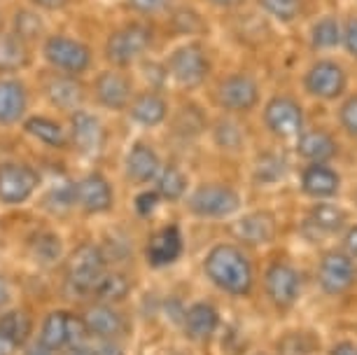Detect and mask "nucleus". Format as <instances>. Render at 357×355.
<instances>
[{
	"label": "nucleus",
	"instance_id": "22",
	"mask_svg": "<svg viewBox=\"0 0 357 355\" xmlns=\"http://www.w3.org/2000/svg\"><path fill=\"white\" fill-rule=\"evenodd\" d=\"M339 173L334 169H329L327 164H308L304 173H301V190H304L308 197L315 199H327L334 197L339 192Z\"/></svg>",
	"mask_w": 357,
	"mask_h": 355
},
{
	"label": "nucleus",
	"instance_id": "3",
	"mask_svg": "<svg viewBox=\"0 0 357 355\" xmlns=\"http://www.w3.org/2000/svg\"><path fill=\"white\" fill-rule=\"evenodd\" d=\"M43 54L52 68H56L63 75H79L89 70L91 66V52L84 43L68 36H52L45 40Z\"/></svg>",
	"mask_w": 357,
	"mask_h": 355
},
{
	"label": "nucleus",
	"instance_id": "31",
	"mask_svg": "<svg viewBox=\"0 0 357 355\" xmlns=\"http://www.w3.org/2000/svg\"><path fill=\"white\" fill-rule=\"evenodd\" d=\"M157 194L159 199L164 201H178L185 197L187 192V178L185 173L175 166H164L159 173H157Z\"/></svg>",
	"mask_w": 357,
	"mask_h": 355
},
{
	"label": "nucleus",
	"instance_id": "28",
	"mask_svg": "<svg viewBox=\"0 0 357 355\" xmlns=\"http://www.w3.org/2000/svg\"><path fill=\"white\" fill-rule=\"evenodd\" d=\"M24 131L29 133V136L38 138L40 143L50 145V147H56V150H61V147L68 145V136H66V131L61 129V124H56L54 119L29 117L24 122Z\"/></svg>",
	"mask_w": 357,
	"mask_h": 355
},
{
	"label": "nucleus",
	"instance_id": "33",
	"mask_svg": "<svg viewBox=\"0 0 357 355\" xmlns=\"http://www.w3.org/2000/svg\"><path fill=\"white\" fill-rule=\"evenodd\" d=\"M45 31V24L43 19H40L38 12L33 10H19L15 15V36L22 38L26 45L33 43V40H38L40 36H43Z\"/></svg>",
	"mask_w": 357,
	"mask_h": 355
},
{
	"label": "nucleus",
	"instance_id": "50",
	"mask_svg": "<svg viewBox=\"0 0 357 355\" xmlns=\"http://www.w3.org/2000/svg\"><path fill=\"white\" fill-rule=\"evenodd\" d=\"M12 351H15V344L0 334V355H12Z\"/></svg>",
	"mask_w": 357,
	"mask_h": 355
},
{
	"label": "nucleus",
	"instance_id": "2",
	"mask_svg": "<svg viewBox=\"0 0 357 355\" xmlns=\"http://www.w3.org/2000/svg\"><path fill=\"white\" fill-rule=\"evenodd\" d=\"M105 273V257L100 248L84 243L79 246L68 259V271H66V283L75 294L93 292L98 280Z\"/></svg>",
	"mask_w": 357,
	"mask_h": 355
},
{
	"label": "nucleus",
	"instance_id": "49",
	"mask_svg": "<svg viewBox=\"0 0 357 355\" xmlns=\"http://www.w3.org/2000/svg\"><path fill=\"white\" fill-rule=\"evenodd\" d=\"M26 355H54V351H50V348L43 346V344L38 341L36 346H31L29 351H26Z\"/></svg>",
	"mask_w": 357,
	"mask_h": 355
},
{
	"label": "nucleus",
	"instance_id": "21",
	"mask_svg": "<svg viewBox=\"0 0 357 355\" xmlns=\"http://www.w3.org/2000/svg\"><path fill=\"white\" fill-rule=\"evenodd\" d=\"M29 108V93L17 80H0V124H17Z\"/></svg>",
	"mask_w": 357,
	"mask_h": 355
},
{
	"label": "nucleus",
	"instance_id": "35",
	"mask_svg": "<svg viewBox=\"0 0 357 355\" xmlns=\"http://www.w3.org/2000/svg\"><path fill=\"white\" fill-rule=\"evenodd\" d=\"M261 10H266L268 15L275 17L282 24L294 22L296 17L301 15V0H259Z\"/></svg>",
	"mask_w": 357,
	"mask_h": 355
},
{
	"label": "nucleus",
	"instance_id": "13",
	"mask_svg": "<svg viewBox=\"0 0 357 355\" xmlns=\"http://www.w3.org/2000/svg\"><path fill=\"white\" fill-rule=\"evenodd\" d=\"M304 86L308 93H313L318 98L325 100L339 98L343 89H346V73L334 61H320L306 73Z\"/></svg>",
	"mask_w": 357,
	"mask_h": 355
},
{
	"label": "nucleus",
	"instance_id": "36",
	"mask_svg": "<svg viewBox=\"0 0 357 355\" xmlns=\"http://www.w3.org/2000/svg\"><path fill=\"white\" fill-rule=\"evenodd\" d=\"M33 250H36V255L40 259H45V262H54L59 255H61V243H59V239L54 236V234H40V236L33 241Z\"/></svg>",
	"mask_w": 357,
	"mask_h": 355
},
{
	"label": "nucleus",
	"instance_id": "29",
	"mask_svg": "<svg viewBox=\"0 0 357 355\" xmlns=\"http://www.w3.org/2000/svg\"><path fill=\"white\" fill-rule=\"evenodd\" d=\"M0 334L10 339L15 346L26 344L31 334V316L22 309H10L8 313L0 316Z\"/></svg>",
	"mask_w": 357,
	"mask_h": 355
},
{
	"label": "nucleus",
	"instance_id": "38",
	"mask_svg": "<svg viewBox=\"0 0 357 355\" xmlns=\"http://www.w3.org/2000/svg\"><path fill=\"white\" fill-rule=\"evenodd\" d=\"M218 143L222 145V147H229V150H238L241 145H243V131H241V126L238 124H234V122H222L220 126H218Z\"/></svg>",
	"mask_w": 357,
	"mask_h": 355
},
{
	"label": "nucleus",
	"instance_id": "51",
	"mask_svg": "<svg viewBox=\"0 0 357 355\" xmlns=\"http://www.w3.org/2000/svg\"><path fill=\"white\" fill-rule=\"evenodd\" d=\"M63 355H91V353H89V348H86V346H68Z\"/></svg>",
	"mask_w": 357,
	"mask_h": 355
},
{
	"label": "nucleus",
	"instance_id": "27",
	"mask_svg": "<svg viewBox=\"0 0 357 355\" xmlns=\"http://www.w3.org/2000/svg\"><path fill=\"white\" fill-rule=\"evenodd\" d=\"M29 45L15 33H0V73L22 70L29 63Z\"/></svg>",
	"mask_w": 357,
	"mask_h": 355
},
{
	"label": "nucleus",
	"instance_id": "37",
	"mask_svg": "<svg viewBox=\"0 0 357 355\" xmlns=\"http://www.w3.org/2000/svg\"><path fill=\"white\" fill-rule=\"evenodd\" d=\"M282 173H285V164L282 159H278L275 155L261 157L257 164V180L261 183H273V180H280Z\"/></svg>",
	"mask_w": 357,
	"mask_h": 355
},
{
	"label": "nucleus",
	"instance_id": "20",
	"mask_svg": "<svg viewBox=\"0 0 357 355\" xmlns=\"http://www.w3.org/2000/svg\"><path fill=\"white\" fill-rule=\"evenodd\" d=\"M296 152L304 159H308L311 164H327L329 159L336 157L339 145H336V140L332 138V133H327L322 129H308L299 133Z\"/></svg>",
	"mask_w": 357,
	"mask_h": 355
},
{
	"label": "nucleus",
	"instance_id": "46",
	"mask_svg": "<svg viewBox=\"0 0 357 355\" xmlns=\"http://www.w3.org/2000/svg\"><path fill=\"white\" fill-rule=\"evenodd\" d=\"M33 3H36L38 8H43V10H61V8H66V5L70 3V0H33Z\"/></svg>",
	"mask_w": 357,
	"mask_h": 355
},
{
	"label": "nucleus",
	"instance_id": "6",
	"mask_svg": "<svg viewBox=\"0 0 357 355\" xmlns=\"http://www.w3.org/2000/svg\"><path fill=\"white\" fill-rule=\"evenodd\" d=\"M166 70L180 86L194 89V86L206 82L208 73H211V59L201 45H185L171 54Z\"/></svg>",
	"mask_w": 357,
	"mask_h": 355
},
{
	"label": "nucleus",
	"instance_id": "53",
	"mask_svg": "<svg viewBox=\"0 0 357 355\" xmlns=\"http://www.w3.org/2000/svg\"><path fill=\"white\" fill-rule=\"evenodd\" d=\"M355 201H357V194H355Z\"/></svg>",
	"mask_w": 357,
	"mask_h": 355
},
{
	"label": "nucleus",
	"instance_id": "19",
	"mask_svg": "<svg viewBox=\"0 0 357 355\" xmlns=\"http://www.w3.org/2000/svg\"><path fill=\"white\" fill-rule=\"evenodd\" d=\"M180 252H183V234H180V227L175 225H168L157 234H152L150 243H147V259L154 266L175 262Z\"/></svg>",
	"mask_w": 357,
	"mask_h": 355
},
{
	"label": "nucleus",
	"instance_id": "7",
	"mask_svg": "<svg viewBox=\"0 0 357 355\" xmlns=\"http://www.w3.org/2000/svg\"><path fill=\"white\" fill-rule=\"evenodd\" d=\"M238 206H241L238 194L227 185H215V183L201 185L190 197V211L197 218H206V220L227 218L238 211Z\"/></svg>",
	"mask_w": 357,
	"mask_h": 355
},
{
	"label": "nucleus",
	"instance_id": "25",
	"mask_svg": "<svg viewBox=\"0 0 357 355\" xmlns=\"http://www.w3.org/2000/svg\"><path fill=\"white\" fill-rule=\"evenodd\" d=\"M168 103L157 91H145L133 98L131 103V119L140 126H157L166 119Z\"/></svg>",
	"mask_w": 357,
	"mask_h": 355
},
{
	"label": "nucleus",
	"instance_id": "15",
	"mask_svg": "<svg viewBox=\"0 0 357 355\" xmlns=\"http://www.w3.org/2000/svg\"><path fill=\"white\" fill-rule=\"evenodd\" d=\"M68 143H73L82 155H93L105 143V129L98 117L89 115L84 110L73 112L70 117V133Z\"/></svg>",
	"mask_w": 357,
	"mask_h": 355
},
{
	"label": "nucleus",
	"instance_id": "23",
	"mask_svg": "<svg viewBox=\"0 0 357 355\" xmlns=\"http://www.w3.org/2000/svg\"><path fill=\"white\" fill-rule=\"evenodd\" d=\"M234 234L238 236L241 241L250 246H261L266 241H271L275 236V222H273V216L271 213H250V216L236 220L234 225Z\"/></svg>",
	"mask_w": 357,
	"mask_h": 355
},
{
	"label": "nucleus",
	"instance_id": "16",
	"mask_svg": "<svg viewBox=\"0 0 357 355\" xmlns=\"http://www.w3.org/2000/svg\"><path fill=\"white\" fill-rule=\"evenodd\" d=\"M45 96L50 103L59 110L77 112L84 103V86L77 82L73 75H52L45 80Z\"/></svg>",
	"mask_w": 357,
	"mask_h": 355
},
{
	"label": "nucleus",
	"instance_id": "10",
	"mask_svg": "<svg viewBox=\"0 0 357 355\" xmlns=\"http://www.w3.org/2000/svg\"><path fill=\"white\" fill-rule=\"evenodd\" d=\"M355 278H357L355 262L346 252H327V255L320 259L318 280H320L322 292L343 294L353 287Z\"/></svg>",
	"mask_w": 357,
	"mask_h": 355
},
{
	"label": "nucleus",
	"instance_id": "5",
	"mask_svg": "<svg viewBox=\"0 0 357 355\" xmlns=\"http://www.w3.org/2000/svg\"><path fill=\"white\" fill-rule=\"evenodd\" d=\"M152 33L143 24H129L110 33L105 43V56L114 66H129L150 50Z\"/></svg>",
	"mask_w": 357,
	"mask_h": 355
},
{
	"label": "nucleus",
	"instance_id": "45",
	"mask_svg": "<svg viewBox=\"0 0 357 355\" xmlns=\"http://www.w3.org/2000/svg\"><path fill=\"white\" fill-rule=\"evenodd\" d=\"M346 50L357 59V19L346 26Z\"/></svg>",
	"mask_w": 357,
	"mask_h": 355
},
{
	"label": "nucleus",
	"instance_id": "52",
	"mask_svg": "<svg viewBox=\"0 0 357 355\" xmlns=\"http://www.w3.org/2000/svg\"><path fill=\"white\" fill-rule=\"evenodd\" d=\"M213 5H222V8H231V5L241 3V0H211Z\"/></svg>",
	"mask_w": 357,
	"mask_h": 355
},
{
	"label": "nucleus",
	"instance_id": "41",
	"mask_svg": "<svg viewBox=\"0 0 357 355\" xmlns=\"http://www.w3.org/2000/svg\"><path fill=\"white\" fill-rule=\"evenodd\" d=\"M339 119H341V126L346 129L350 136L357 138V96H350L346 103L341 105L339 110Z\"/></svg>",
	"mask_w": 357,
	"mask_h": 355
},
{
	"label": "nucleus",
	"instance_id": "18",
	"mask_svg": "<svg viewBox=\"0 0 357 355\" xmlns=\"http://www.w3.org/2000/svg\"><path fill=\"white\" fill-rule=\"evenodd\" d=\"M84 325L89 337H105V339H117L122 337L126 330V320L122 313L114 311L110 304H96L84 313Z\"/></svg>",
	"mask_w": 357,
	"mask_h": 355
},
{
	"label": "nucleus",
	"instance_id": "44",
	"mask_svg": "<svg viewBox=\"0 0 357 355\" xmlns=\"http://www.w3.org/2000/svg\"><path fill=\"white\" fill-rule=\"evenodd\" d=\"M343 248H346V255L357 259V225L350 227L346 232V236H343Z\"/></svg>",
	"mask_w": 357,
	"mask_h": 355
},
{
	"label": "nucleus",
	"instance_id": "43",
	"mask_svg": "<svg viewBox=\"0 0 357 355\" xmlns=\"http://www.w3.org/2000/svg\"><path fill=\"white\" fill-rule=\"evenodd\" d=\"M159 194L157 192H145V194H140V197L136 199V211H138V216H143V218H150L152 216V211L159 206Z\"/></svg>",
	"mask_w": 357,
	"mask_h": 355
},
{
	"label": "nucleus",
	"instance_id": "54",
	"mask_svg": "<svg viewBox=\"0 0 357 355\" xmlns=\"http://www.w3.org/2000/svg\"><path fill=\"white\" fill-rule=\"evenodd\" d=\"M0 24H3V19H0Z\"/></svg>",
	"mask_w": 357,
	"mask_h": 355
},
{
	"label": "nucleus",
	"instance_id": "42",
	"mask_svg": "<svg viewBox=\"0 0 357 355\" xmlns=\"http://www.w3.org/2000/svg\"><path fill=\"white\" fill-rule=\"evenodd\" d=\"M171 0H129V8L138 15H157L168 8Z\"/></svg>",
	"mask_w": 357,
	"mask_h": 355
},
{
	"label": "nucleus",
	"instance_id": "30",
	"mask_svg": "<svg viewBox=\"0 0 357 355\" xmlns=\"http://www.w3.org/2000/svg\"><path fill=\"white\" fill-rule=\"evenodd\" d=\"M308 225L315 227L320 234L341 232L343 225H346V213L334 204H320L308 213Z\"/></svg>",
	"mask_w": 357,
	"mask_h": 355
},
{
	"label": "nucleus",
	"instance_id": "17",
	"mask_svg": "<svg viewBox=\"0 0 357 355\" xmlns=\"http://www.w3.org/2000/svg\"><path fill=\"white\" fill-rule=\"evenodd\" d=\"M112 187L110 183L98 176V173H91V176L82 178L75 185V201L82 206V211L86 213H103L112 209Z\"/></svg>",
	"mask_w": 357,
	"mask_h": 355
},
{
	"label": "nucleus",
	"instance_id": "1",
	"mask_svg": "<svg viewBox=\"0 0 357 355\" xmlns=\"http://www.w3.org/2000/svg\"><path fill=\"white\" fill-rule=\"evenodd\" d=\"M206 276L213 280L220 290L236 297H243L252 290V264L238 248L222 243L208 252L204 262Z\"/></svg>",
	"mask_w": 357,
	"mask_h": 355
},
{
	"label": "nucleus",
	"instance_id": "24",
	"mask_svg": "<svg viewBox=\"0 0 357 355\" xmlns=\"http://www.w3.org/2000/svg\"><path fill=\"white\" fill-rule=\"evenodd\" d=\"M161 171L157 152L150 145L136 143L131 147L129 157H126V176L133 183H150L157 178V173Z\"/></svg>",
	"mask_w": 357,
	"mask_h": 355
},
{
	"label": "nucleus",
	"instance_id": "9",
	"mask_svg": "<svg viewBox=\"0 0 357 355\" xmlns=\"http://www.w3.org/2000/svg\"><path fill=\"white\" fill-rule=\"evenodd\" d=\"M264 122L268 131L278 138H294L304 131V110L296 100L287 96H275L268 100L264 110Z\"/></svg>",
	"mask_w": 357,
	"mask_h": 355
},
{
	"label": "nucleus",
	"instance_id": "48",
	"mask_svg": "<svg viewBox=\"0 0 357 355\" xmlns=\"http://www.w3.org/2000/svg\"><path fill=\"white\" fill-rule=\"evenodd\" d=\"M10 301V283L0 276V306H5Z\"/></svg>",
	"mask_w": 357,
	"mask_h": 355
},
{
	"label": "nucleus",
	"instance_id": "4",
	"mask_svg": "<svg viewBox=\"0 0 357 355\" xmlns=\"http://www.w3.org/2000/svg\"><path fill=\"white\" fill-rule=\"evenodd\" d=\"M89 339L84 320L63 311H54L43 320L40 327V344L50 351H63L68 346H84Z\"/></svg>",
	"mask_w": 357,
	"mask_h": 355
},
{
	"label": "nucleus",
	"instance_id": "14",
	"mask_svg": "<svg viewBox=\"0 0 357 355\" xmlns=\"http://www.w3.org/2000/svg\"><path fill=\"white\" fill-rule=\"evenodd\" d=\"M96 100L107 110H122L131 103V80L122 70H103L93 82Z\"/></svg>",
	"mask_w": 357,
	"mask_h": 355
},
{
	"label": "nucleus",
	"instance_id": "26",
	"mask_svg": "<svg viewBox=\"0 0 357 355\" xmlns=\"http://www.w3.org/2000/svg\"><path fill=\"white\" fill-rule=\"evenodd\" d=\"M218 325H220V316H218V311H215V306L204 304V301L190 306L185 313V330L192 339L204 341L208 337H213Z\"/></svg>",
	"mask_w": 357,
	"mask_h": 355
},
{
	"label": "nucleus",
	"instance_id": "8",
	"mask_svg": "<svg viewBox=\"0 0 357 355\" xmlns=\"http://www.w3.org/2000/svg\"><path fill=\"white\" fill-rule=\"evenodd\" d=\"M38 173L26 164H0V201L3 204H24L38 190Z\"/></svg>",
	"mask_w": 357,
	"mask_h": 355
},
{
	"label": "nucleus",
	"instance_id": "11",
	"mask_svg": "<svg viewBox=\"0 0 357 355\" xmlns=\"http://www.w3.org/2000/svg\"><path fill=\"white\" fill-rule=\"evenodd\" d=\"M264 287L268 299L278 309H289L301 292V278L294 266L289 264H271L264 276Z\"/></svg>",
	"mask_w": 357,
	"mask_h": 355
},
{
	"label": "nucleus",
	"instance_id": "32",
	"mask_svg": "<svg viewBox=\"0 0 357 355\" xmlns=\"http://www.w3.org/2000/svg\"><path fill=\"white\" fill-rule=\"evenodd\" d=\"M131 285L126 276L122 273H103V278L98 280V285L93 287V294L98 297L100 304H117V301H122L126 294H129Z\"/></svg>",
	"mask_w": 357,
	"mask_h": 355
},
{
	"label": "nucleus",
	"instance_id": "47",
	"mask_svg": "<svg viewBox=\"0 0 357 355\" xmlns=\"http://www.w3.org/2000/svg\"><path fill=\"white\" fill-rule=\"evenodd\" d=\"M329 355H357V346L348 344V341H341V344H336L332 348V353Z\"/></svg>",
	"mask_w": 357,
	"mask_h": 355
},
{
	"label": "nucleus",
	"instance_id": "12",
	"mask_svg": "<svg viewBox=\"0 0 357 355\" xmlns=\"http://www.w3.org/2000/svg\"><path fill=\"white\" fill-rule=\"evenodd\" d=\"M218 103L222 108L231 110V112H245L252 110L259 100V89L257 82L248 75H229L227 80H222L218 86Z\"/></svg>",
	"mask_w": 357,
	"mask_h": 355
},
{
	"label": "nucleus",
	"instance_id": "39",
	"mask_svg": "<svg viewBox=\"0 0 357 355\" xmlns=\"http://www.w3.org/2000/svg\"><path fill=\"white\" fill-rule=\"evenodd\" d=\"M313 351H315V346L308 344L306 334H289L280 344V355H308Z\"/></svg>",
	"mask_w": 357,
	"mask_h": 355
},
{
	"label": "nucleus",
	"instance_id": "34",
	"mask_svg": "<svg viewBox=\"0 0 357 355\" xmlns=\"http://www.w3.org/2000/svg\"><path fill=\"white\" fill-rule=\"evenodd\" d=\"M313 47L315 50H332V47L339 45L341 40V26L336 19H322V22L313 29Z\"/></svg>",
	"mask_w": 357,
	"mask_h": 355
},
{
	"label": "nucleus",
	"instance_id": "40",
	"mask_svg": "<svg viewBox=\"0 0 357 355\" xmlns=\"http://www.w3.org/2000/svg\"><path fill=\"white\" fill-rule=\"evenodd\" d=\"M86 348L91 355H124V348L119 346L117 339H105V337H89L86 339Z\"/></svg>",
	"mask_w": 357,
	"mask_h": 355
}]
</instances>
